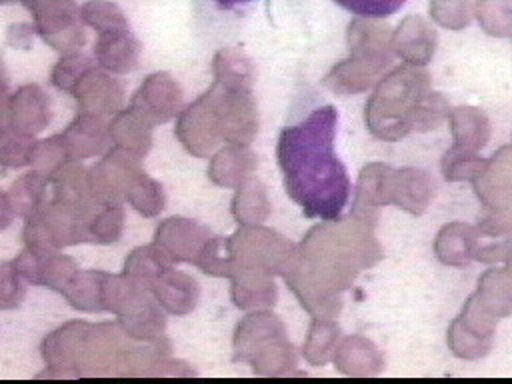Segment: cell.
I'll return each instance as SVG.
<instances>
[{
  "label": "cell",
  "mask_w": 512,
  "mask_h": 384,
  "mask_svg": "<svg viewBox=\"0 0 512 384\" xmlns=\"http://www.w3.org/2000/svg\"><path fill=\"white\" fill-rule=\"evenodd\" d=\"M338 110L318 106L300 122L282 128L276 156L286 194L308 218L334 220L348 204L352 186L334 140Z\"/></svg>",
  "instance_id": "1"
},
{
  "label": "cell",
  "mask_w": 512,
  "mask_h": 384,
  "mask_svg": "<svg viewBox=\"0 0 512 384\" xmlns=\"http://www.w3.org/2000/svg\"><path fill=\"white\" fill-rule=\"evenodd\" d=\"M392 48L404 60L412 64H424L434 54L436 32L422 16L410 14L398 24L396 32L392 34Z\"/></svg>",
  "instance_id": "2"
},
{
  "label": "cell",
  "mask_w": 512,
  "mask_h": 384,
  "mask_svg": "<svg viewBox=\"0 0 512 384\" xmlns=\"http://www.w3.org/2000/svg\"><path fill=\"white\" fill-rule=\"evenodd\" d=\"M474 14L488 34H512V0H478Z\"/></svg>",
  "instance_id": "3"
},
{
  "label": "cell",
  "mask_w": 512,
  "mask_h": 384,
  "mask_svg": "<svg viewBox=\"0 0 512 384\" xmlns=\"http://www.w3.org/2000/svg\"><path fill=\"white\" fill-rule=\"evenodd\" d=\"M430 16L440 26L462 30L472 18V0H430Z\"/></svg>",
  "instance_id": "4"
},
{
  "label": "cell",
  "mask_w": 512,
  "mask_h": 384,
  "mask_svg": "<svg viewBox=\"0 0 512 384\" xmlns=\"http://www.w3.org/2000/svg\"><path fill=\"white\" fill-rule=\"evenodd\" d=\"M346 12L362 18H386L396 14L406 0H332Z\"/></svg>",
  "instance_id": "5"
},
{
  "label": "cell",
  "mask_w": 512,
  "mask_h": 384,
  "mask_svg": "<svg viewBox=\"0 0 512 384\" xmlns=\"http://www.w3.org/2000/svg\"><path fill=\"white\" fill-rule=\"evenodd\" d=\"M208 2L226 12H244L250 6H254L258 0H208Z\"/></svg>",
  "instance_id": "6"
}]
</instances>
